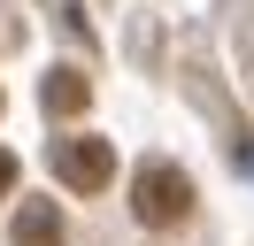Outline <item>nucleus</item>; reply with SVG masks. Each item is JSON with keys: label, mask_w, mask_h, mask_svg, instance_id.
<instances>
[{"label": "nucleus", "mask_w": 254, "mask_h": 246, "mask_svg": "<svg viewBox=\"0 0 254 246\" xmlns=\"http://www.w3.org/2000/svg\"><path fill=\"white\" fill-rule=\"evenodd\" d=\"M131 215H139L146 231H170L192 215V177L177 162H146L139 177H131Z\"/></svg>", "instance_id": "nucleus-1"}, {"label": "nucleus", "mask_w": 254, "mask_h": 246, "mask_svg": "<svg viewBox=\"0 0 254 246\" xmlns=\"http://www.w3.org/2000/svg\"><path fill=\"white\" fill-rule=\"evenodd\" d=\"M54 169H62L69 192H100V184L116 177V146L108 138H62V146H54Z\"/></svg>", "instance_id": "nucleus-2"}, {"label": "nucleus", "mask_w": 254, "mask_h": 246, "mask_svg": "<svg viewBox=\"0 0 254 246\" xmlns=\"http://www.w3.org/2000/svg\"><path fill=\"white\" fill-rule=\"evenodd\" d=\"M62 239H69V223H62L54 200H23L16 208V246H62Z\"/></svg>", "instance_id": "nucleus-3"}, {"label": "nucleus", "mask_w": 254, "mask_h": 246, "mask_svg": "<svg viewBox=\"0 0 254 246\" xmlns=\"http://www.w3.org/2000/svg\"><path fill=\"white\" fill-rule=\"evenodd\" d=\"M39 100H47V116H85V108H93V85H85L77 69H54L47 85H39Z\"/></svg>", "instance_id": "nucleus-4"}, {"label": "nucleus", "mask_w": 254, "mask_h": 246, "mask_svg": "<svg viewBox=\"0 0 254 246\" xmlns=\"http://www.w3.org/2000/svg\"><path fill=\"white\" fill-rule=\"evenodd\" d=\"M0 192H16V154L0 146Z\"/></svg>", "instance_id": "nucleus-5"}]
</instances>
